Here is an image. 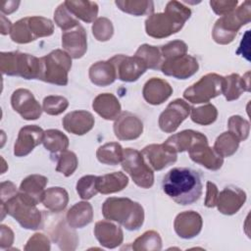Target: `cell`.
I'll return each instance as SVG.
<instances>
[{
    "mask_svg": "<svg viewBox=\"0 0 251 251\" xmlns=\"http://www.w3.org/2000/svg\"><path fill=\"white\" fill-rule=\"evenodd\" d=\"M239 140L231 132L226 131L219 135L215 141L214 150L223 158L233 155L239 146Z\"/></svg>",
    "mask_w": 251,
    "mask_h": 251,
    "instance_id": "cell-37",
    "label": "cell"
},
{
    "mask_svg": "<svg viewBox=\"0 0 251 251\" xmlns=\"http://www.w3.org/2000/svg\"><path fill=\"white\" fill-rule=\"evenodd\" d=\"M27 24L34 40L38 37L49 36L54 32V25L47 18L39 16L27 17Z\"/></svg>",
    "mask_w": 251,
    "mask_h": 251,
    "instance_id": "cell-38",
    "label": "cell"
},
{
    "mask_svg": "<svg viewBox=\"0 0 251 251\" xmlns=\"http://www.w3.org/2000/svg\"><path fill=\"white\" fill-rule=\"evenodd\" d=\"M143 131L142 122L129 112H123L114 123V132L120 140H133Z\"/></svg>",
    "mask_w": 251,
    "mask_h": 251,
    "instance_id": "cell-15",
    "label": "cell"
},
{
    "mask_svg": "<svg viewBox=\"0 0 251 251\" xmlns=\"http://www.w3.org/2000/svg\"><path fill=\"white\" fill-rule=\"evenodd\" d=\"M249 75L250 73L247 72L245 75L242 77L237 74H231L223 80V90L222 94L225 95L227 101H232L242 94L244 91H249Z\"/></svg>",
    "mask_w": 251,
    "mask_h": 251,
    "instance_id": "cell-26",
    "label": "cell"
},
{
    "mask_svg": "<svg viewBox=\"0 0 251 251\" xmlns=\"http://www.w3.org/2000/svg\"><path fill=\"white\" fill-rule=\"evenodd\" d=\"M162 240L158 232L154 230L146 231L141 236H139L132 245L135 250H160L162 247Z\"/></svg>",
    "mask_w": 251,
    "mask_h": 251,
    "instance_id": "cell-42",
    "label": "cell"
},
{
    "mask_svg": "<svg viewBox=\"0 0 251 251\" xmlns=\"http://www.w3.org/2000/svg\"><path fill=\"white\" fill-rule=\"evenodd\" d=\"M89 78L97 86H107L115 81L117 73L114 65L108 61H99L89 68Z\"/></svg>",
    "mask_w": 251,
    "mask_h": 251,
    "instance_id": "cell-27",
    "label": "cell"
},
{
    "mask_svg": "<svg viewBox=\"0 0 251 251\" xmlns=\"http://www.w3.org/2000/svg\"><path fill=\"white\" fill-rule=\"evenodd\" d=\"M134 55L141 58L147 65V68L153 70H160L164 61L161 49L149 44L140 45Z\"/></svg>",
    "mask_w": 251,
    "mask_h": 251,
    "instance_id": "cell-36",
    "label": "cell"
},
{
    "mask_svg": "<svg viewBox=\"0 0 251 251\" xmlns=\"http://www.w3.org/2000/svg\"><path fill=\"white\" fill-rule=\"evenodd\" d=\"M69 106L68 100L59 95H49L43 99L42 110L52 116H57L62 114Z\"/></svg>",
    "mask_w": 251,
    "mask_h": 251,
    "instance_id": "cell-43",
    "label": "cell"
},
{
    "mask_svg": "<svg viewBox=\"0 0 251 251\" xmlns=\"http://www.w3.org/2000/svg\"><path fill=\"white\" fill-rule=\"evenodd\" d=\"M13 25L11 24V22L5 17V15H1V33L3 35L8 34L11 32Z\"/></svg>",
    "mask_w": 251,
    "mask_h": 251,
    "instance_id": "cell-52",
    "label": "cell"
},
{
    "mask_svg": "<svg viewBox=\"0 0 251 251\" xmlns=\"http://www.w3.org/2000/svg\"><path fill=\"white\" fill-rule=\"evenodd\" d=\"M200 142H208L207 137L199 131L186 129L170 136L163 144L170 151L178 153L188 151L193 145Z\"/></svg>",
    "mask_w": 251,
    "mask_h": 251,
    "instance_id": "cell-20",
    "label": "cell"
},
{
    "mask_svg": "<svg viewBox=\"0 0 251 251\" xmlns=\"http://www.w3.org/2000/svg\"><path fill=\"white\" fill-rule=\"evenodd\" d=\"M43 135V129L35 125L22 127L14 145L15 156L23 157L29 154L34 149V147L42 142Z\"/></svg>",
    "mask_w": 251,
    "mask_h": 251,
    "instance_id": "cell-14",
    "label": "cell"
},
{
    "mask_svg": "<svg viewBox=\"0 0 251 251\" xmlns=\"http://www.w3.org/2000/svg\"><path fill=\"white\" fill-rule=\"evenodd\" d=\"M191 108L182 99L172 101L159 117V126L167 133L174 132L178 126L188 117Z\"/></svg>",
    "mask_w": 251,
    "mask_h": 251,
    "instance_id": "cell-11",
    "label": "cell"
},
{
    "mask_svg": "<svg viewBox=\"0 0 251 251\" xmlns=\"http://www.w3.org/2000/svg\"><path fill=\"white\" fill-rule=\"evenodd\" d=\"M251 2L244 1L237 9L231 13L222 16L213 27L212 36L219 44L230 43L239 28L248 24L251 20Z\"/></svg>",
    "mask_w": 251,
    "mask_h": 251,
    "instance_id": "cell-6",
    "label": "cell"
},
{
    "mask_svg": "<svg viewBox=\"0 0 251 251\" xmlns=\"http://www.w3.org/2000/svg\"><path fill=\"white\" fill-rule=\"evenodd\" d=\"M191 10L178 1L167 3L162 13H152L145 21L146 33L154 38L168 37L182 28Z\"/></svg>",
    "mask_w": 251,
    "mask_h": 251,
    "instance_id": "cell-2",
    "label": "cell"
},
{
    "mask_svg": "<svg viewBox=\"0 0 251 251\" xmlns=\"http://www.w3.org/2000/svg\"><path fill=\"white\" fill-rule=\"evenodd\" d=\"M94 234L100 244L107 248H115L123 242L122 229L108 221L97 222Z\"/></svg>",
    "mask_w": 251,
    "mask_h": 251,
    "instance_id": "cell-24",
    "label": "cell"
},
{
    "mask_svg": "<svg viewBox=\"0 0 251 251\" xmlns=\"http://www.w3.org/2000/svg\"><path fill=\"white\" fill-rule=\"evenodd\" d=\"M109 61L116 69L117 78L126 82L137 80L148 69L145 62L135 55L129 57L120 54L112 57Z\"/></svg>",
    "mask_w": 251,
    "mask_h": 251,
    "instance_id": "cell-10",
    "label": "cell"
},
{
    "mask_svg": "<svg viewBox=\"0 0 251 251\" xmlns=\"http://www.w3.org/2000/svg\"><path fill=\"white\" fill-rule=\"evenodd\" d=\"M92 207L87 202L75 204L67 213V222L73 228H81L92 222Z\"/></svg>",
    "mask_w": 251,
    "mask_h": 251,
    "instance_id": "cell-31",
    "label": "cell"
},
{
    "mask_svg": "<svg viewBox=\"0 0 251 251\" xmlns=\"http://www.w3.org/2000/svg\"><path fill=\"white\" fill-rule=\"evenodd\" d=\"M68 10L77 19L84 23L93 22L98 15V5L94 1L68 0L64 2Z\"/></svg>",
    "mask_w": 251,
    "mask_h": 251,
    "instance_id": "cell-30",
    "label": "cell"
},
{
    "mask_svg": "<svg viewBox=\"0 0 251 251\" xmlns=\"http://www.w3.org/2000/svg\"><path fill=\"white\" fill-rule=\"evenodd\" d=\"M93 110L105 120H115L121 113V104L112 93H101L92 103Z\"/></svg>",
    "mask_w": 251,
    "mask_h": 251,
    "instance_id": "cell-25",
    "label": "cell"
},
{
    "mask_svg": "<svg viewBox=\"0 0 251 251\" xmlns=\"http://www.w3.org/2000/svg\"><path fill=\"white\" fill-rule=\"evenodd\" d=\"M174 226L179 237L192 238L201 231L202 218L194 211H185L176 217Z\"/></svg>",
    "mask_w": 251,
    "mask_h": 251,
    "instance_id": "cell-22",
    "label": "cell"
},
{
    "mask_svg": "<svg viewBox=\"0 0 251 251\" xmlns=\"http://www.w3.org/2000/svg\"><path fill=\"white\" fill-rule=\"evenodd\" d=\"M0 68L3 75H18L25 79H40L41 76L40 59L19 51L2 52Z\"/></svg>",
    "mask_w": 251,
    "mask_h": 251,
    "instance_id": "cell-5",
    "label": "cell"
},
{
    "mask_svg": "<svg viewBox=\"0 0 251 251\" xmlns=\"http://www.w3.org/2000/svg\"><path fill=\"white\" fill-rule=\"evenodd\" d=\"M160 49H161L163 59L167 60L178 55L186 54L187 45L181 40H174L162 46Z\"/></svg>",
    "mask_w": 251,
    "mask_h": 251,
    "instance_id": "cell-47",
    "label": "cell"
},
{
    "mask_svg": "<svg viewBox=\"0 0 251 251\" xmlns=\"http://www.w3.org/2000/svg\"><path fill=\"white\" fill-rule=\"evenodd\" d=\"M198 69L197 60L190 55L183 54L164 60L160 70L166 75L174 76L177 79H186L192 76Z\"/></svg>",
    "mask_w": 251,
    "mask_h": 251,
    "instance_id": "cell-12",
    "label": "cell"
},
{
    "mask_svg": "<svg viewBox=\"0 0 251 251\" xmlns=\"http://www.w3.org/2000/svg\"><path fill=\"white\" fill-rule=\"evenodd\" d=\"M162 188L176 203L191 205L202 195L201 176L190 168H174L164 176Z\"/></svg>",
    "mask_w": 251,
    "mask_h": 251,
    "instance_id": "cell-1",
    "label": "cell"
},
{
    "mask_svg": "<svg viewBox=\"0 0 251 251\" xmlns=\"http://www.w3.org/2000/svg\"><path fill=\"white\" fill-rule=\"evenodd\" d=\"M238 2L235 1H210V6L213 11L220 16H225L235 10Z\"/></svg>",
    "mask_w": 251,
    "mask_h": 251,
    "instance_id": "cell-48",
    "label": "cell"
},
{
    "mask_svg": "<svg viewBox=\"0 0 251 251\" xmlns=\"http://www.w3.org/2000/svg\"><path fill=\"white\" fill-rule=\"evenodd\" d=\"M191 160L208 170L217 171L221 169L224 163V158L219 155L214 148L208 146V142H200L193 145L188 150Z\"/></svg>",
    "mask_w": 251,
    "mask_h": 251,
    "instance_id": "cell-19",
    "label": "cell"
},
{
    "mask_svg": "<svg viewBox=\"0 0 251 251\" xmlns=\"http://www.w3.org/2000/svg\"><path fill=\"white\" fill-rule=\"evenodd\" d=\"M218 194H219V191L216 184L211 181H207V193L205 198V206L208 208L215 207Z\"/></svg>",
    "mask_w": 251,
    "mask_h": 251,
    "instance_id": "cell-49",
    "label": "cell"
},
{
    "mask_svg": "<svg viewBox=\"0 0 251 251\" xmlns=\"http://www.w3.org/2000/svg\"><path fill=\"white\" fill-rule=\"evenodd\" d=\"M95 176H84L76 183V191L81 199L88 200L98 193Z\"/></svg>",
    "mask_w": 251,
    "mask_h": 251,
    "instance_id": "cell-45",
    "label": "cell"
},
{
    "mask_svg": "<svg viewBox=\"0 0 251 251\" xmlns=\"http://www.w3.org/2000/svg\"><path fill=\"white\" fill-rule=\"evenodd\" d=\"M40 80L57 85H66L68 83V74L72 68V58L66 51L56 49L40 58Z\"/></svg>",
    "mask_w": 251,
    "mask_h": 251,
    "instance_id": "cell-7",
    "label": "cell"
},
{
    "mask_svg": "<svg viewBox=\"0 0 251 251\" xmlns=\"http://www.w3.org/2000/svg\"><path fill=\"white\" fill-rule=\"evenodd\" d=\"M140 153L148 166L155 171L165 169L177 159L176 153L167 149L164 144H150L144 147Z\"/></svg>",
    "mask_w": 251,
    "mask_h": 251,
    "instance_id": "cell-16",
    "label": "cell"
},
{
    "mask_svg": "<svg viewBox=\"0 0 251 251\" xmlns=\"http://www.w3.org/2000/svg\"><path fill=\"white\" fill-rule=\"evenodd\" d=\"M55 24L63 30L67 31L79 25L78 20L68 10L65 3L60 4L54 13Z\"/></svg>",
    "mask_w": 251,
    "mask_h": 251,
    "instance_id": "cell-40",
    "label": "cell"
},
{
    "mask_svg": "<svg viewBox=\"0 0 251 251\" xmlns=\"http://www.w3.org/2000/svg\"><path fill=\"white\" fill-rule=\"evenodd\" d=\"M95 120L91 113L83 110L67 114L62 121L64 128L73 134L82 135L92 129Z\"/></svg>",
    "mask_w": 251,
    "mask_h": 251,
    "instance_id": "cell-21",
    "label": "cell"
},
{
    "mask_svg": "<svg viewBox=\"0 0 251 251\" xmlns=\"http://www.w3.org/2000/svg\"><path fill=\"white\" fill-rule=\"evenodd\" d=\"M117 7L125 13L133 15V16H143L151 15L154 11V3L152 1H143V0H124V1H115Z\"/></svg>",
    "mask_w": 251,
    "mask_h": 251,
    "instance_id": "cell-35",
    "label": "cell"
},
{
    "mask_svg": "<svg viewBox=\"0 0 251 251\" xmlns=\"http://www.w3.org/2000/svg\"><path fill=\"white\" fill-rule=\"evenodd\" d=\"M249 122L240 116H231L228 120V131L237 137L239 141H244L249 135Z\"/></svg>",
    "mask_w": 251,
    "mask_h": 251,
    "instance_id": "cell-44",
    "label": "cell"
},
{
    "mask_svg": "<svg viewBox=\"0 0 251 251\" xmlns=\"http://www.w3.org/2000/svg\"><path fill=\"white\" fill-rule=\"evenodd\" d=\"M92 33L99 41L109 40L113 33L114 27L112 22L107 18H98L92 25Z\"/></svg>",
    "mask_w": 251,
    "mask_h": 251,
    "instance_id": "cell-46",
    "label": "cell"
},
{
    "mask_svg": "<svg viewBox=\"0 0 251 251\" xmlns=\"http://www.w3.org/2000/svg\"><path fill=\"white\" fill-rule=\"evenodd\" d=\"M48 182V178L40 175H31L23 179L20 185V192H22L28 199L33 201L36 205L42 201L44 188Z\"/></svg>",
    "mask_w": 251,
    "mask_h": 251,
    "instance_id": "cell-28",
    "label": "cell"
},
{
    "mask_svg": "<svg viewBox=\"0 0 251 251\" xmlns=\"http://www.w3.org/2000/svg\"><path fill=\"white\" fill-rule=\"evenodd\" d=\"M20 1H2L1 2V11L4 14H11L13 12H15L19 5H20Z\"/></svg>",
    "mask_w": 251,
    "mask_h": 251,
    "instance_id": "cell-51",
    "label": "cell"
},
{
    "mask_svg": "<svg viewBox=\"0 0 251 251\" xmlns=\"http://www.w3.org/2000/svg\"><path fill=\"white\" fill-rule=\"evenodd\" d=\"M1 209L12 216L24 228L38 229L43 226L42 215L36 208V204L22 192L1 202Z\"/></svg>",
    "mask_w": 251,
    "mask_h": 251,
    "instance_id": "cell-4",
    "label": "cell"
},
{
    "mask_svg": "<svg viewBox=\"0 0 251 251\" xmlns=\"http://www.w3.org/2000/svg\"><path fill=\"white\" fill-rule=\"evenodd\" d=\"M173 93L172 86L164 79L152 77L143 87L142 94L147 103L159 105L165 102Z\"/></svg>",
    "mask_w": 251,
    "mask_h": 251,
    "instance_id": "cell-23",
    "label": "cell"
},
{
    "mask_svg": "<svg viewBox=\"0 0 251 251\" xmlns=\"http://www.w3.org/2000/svg\"><path fill=\"white\" fill-rule=\"evenodd\" d=\"M69 201L68 192L62 187H50L44 191L42 203L44 207L52 212L63 211Z\"/></svg>",
    "mask_w": 251,
    "mask_h": 251,
    "instance_id": "cell-32",
    "label": "cell"
},
{
    "mask_svg": "<svg viewBox=\"0 0 251 251\" xmlns=\"http://www.w3.org/2000/svg\"><path fill=\"white\" fill-rule=\"evenodd\" d=\"M57 157L58 161L56 171L63 174L65 176H72L77 168L76 155L72 151L65 150L61 152Z\"/></svg>",
    "mask_w": 251,
    "mask_h": 251,
    "instance_id": "cell-41",
    "label": "cell"
},
{
    "mask_svg": "<svg viewBox=\"0 0 251 251\" xmlns=\"http://www.w3.org/2000/svg\"><path fill=\"white\" fill-rule=\"evenodd\" d=\"M224 76L217 74H207L197 82L186 88L183 97L193 104L208 103L212 98L222 94Z\"/></svg>",
    "mask_w": 251,
    "mask_h": 251,
    "instance_id": "cell-9",
    "label": "cell"
},
{
    "mask_svg": "<svg viewBox=\"0 0 251 251\" xmlns=\"http://www.w3.org/2000/svg\"><path fill=\"white\" fill-rule=\"evenodd\" d=\"M246 200V193L235 186H226L218 194L216 205L225 215H233L238 212Z\"/></svg>",
    "mask_w": 251,
    "mask_h": 251,
    "instance_id": "cell-18",
    "label": "cell"
},
{
    "mask_svg": "<svg viewBox=\"0 0 251 251\" xmlns=\"http://www.w3.org/2000/svg\"><path fill=\"white\" fill-rule=\"evenodd\" d=\"M102 214L105 219L118 222L128 230L138 229L144 221L142 206L128 198L106 199L102 205Z\"/></svg>",
    "mask_w": 251,
    "mask_h": 251,
    "instance_id": "cell-3",
    "label": "cell"
},
{
    "mask_svg": "<svg viewBox=\"0 0 251 251\" xmlns=\"http://www.w3.org/2000/svg\"><path fill=\"white\" fill-rule=\"evenodd\" d=\"M11 104L17 113L25 120H37L42 113L41 106L34 98L32 92L25 88L15 90L11 97Z\"/></svg>",
    "mask_w": 251,
    "mask_h": 251,
    "instance_id": "cell-13",
    "label": "cell"
},
{
    "mask_svg": "<svg viewBox=\"0 0 251 251\" xmlns=\"http://www.w3.org/2000/svg\"><path fill=\"white\" fill-rule=\"evenodd\" d=\"M124 149L118 142H109L97 149L96 157L98 161L105 165L116 166L122 162Z\"/></svg>",
    "mask_w": 251,
    "mask_h": 251,
    "instance_id": "cell-33",
    "label": "cell"
},
{
    "mask_svg": "<svg viewBox=\"0 0 251 251\" xmlns=\"http://www.w3.org/2000/svg\"><path fill=\"white\" fill-rule=\"evenodd\" d=\"M128 183L127 176L122 172L97 176L96 187L102 194H110L123 190Z\"/></svg>",
    "mask_w": 251,
    "mask_h": 251,
    "instance_id": "cell-29",
    "label": "cell"
},
{
    "mask_svg": "<svg viewBox=\"0 0 251 251\" xmlns=\"http://www.w3.org/2000/svg\"><path fill=\"white\" fill-rule=\"evenodd\" d=\"M121 163L124 171L130 176L137 186L150 188L153 185V171L138 150L132 148L124 149V156Z\"/></svg>",
    "mask_w": 251,
    "mask_h": 251,
    "instance_id": "cell-8",
    "label": "cell"
},
{
    "mask_svg": "<svg viewBox=\"0 0 251 251\" xmlns=\"http://www.w3.org/2000/svg\"><path fill=\"white\" fill-rule=\"evenodd\" d=\"M42 143L46 150L57 154L68 149L69 138L58 129H48L44 131Z\"/></svg>",
    "mask_w": 251,
    "mask_h": 251,
    "instance_id": "cell-34",
    "label": "cell"
},
{
    "mask_svg": "<svg viewBox=\"0 0 251 251\" xmlns=\"http://www.w3.org/2000/svg\"><path fill=\"white\" fill-rule=\"evenodd\" d=\"M16 185L11 181H5L1 183V202H5L9 198L17 194Z\"/></svg>",
    "mask_w": 251,
    "mask_h": 251,
    "instance_id": "cell-50",
    "label": "cell"
},
{
    "mask_svg": "<svg viewBox=\"0 0 251 251\" xmlns=\"http://www.w3.org/2000/svg\"><path fill=\"white\" fill-rule=\"evenodd\" d=\"M62 46L74 59L81 58L87 50V36L80 25L62 33Z\"/></svg>",
    "mask_w": 251,
    "mask_h": 251,
    "instance_id": "cell-17",
    "label": "cell"
},
{
    "mask_svg": "<svg viewBox=\"0 0 251 251\" xmlns=\"http://www.w3.org/2000/svg\"><path fill=\"white\" fill-rule=\"evenodd\" d=\"M191 120L198 125L208 126L213 124L218 117V111L213 104L207 103L198 108H192L190 111Z\"/></svg>",
    "mask_w": 251,
    "mask_h": 251,
    "instance_id": "cell-39",
    "label": "cell"
}]
</instances>
